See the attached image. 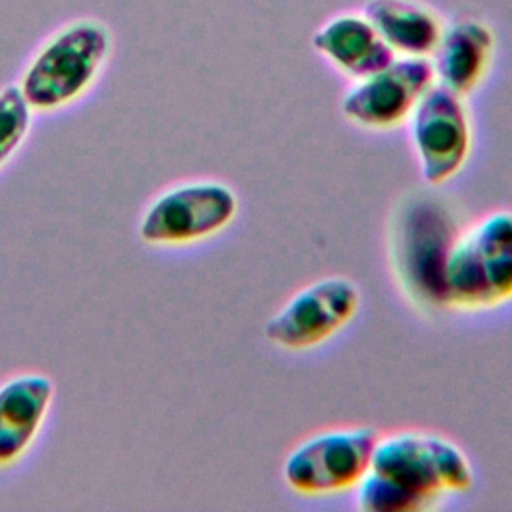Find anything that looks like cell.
I'll return each instance as SVG.
<instances>
[{"label":"cell","instance_id":"7c38bea8","mask_svg":"<svg viewBox=\"0 0 512 512\" xmlns=\"http://www.w3.org/2000/svg\"><path fill=\"white\" fill-rule=\"evenodd\" d=\"M312 46L336 70L354 80L382 70L396 58L368 16L356 10L338 12L320 24L312 34Z\"/></svg>","mask_w":512,"mask_h":512},{"label":"cell","instance_id":"5b68a950","mask_svg":"<svg viewBox=\"0 0 512 512\" xmlns=\"http://www.w3.org/2000/svg\"><path fill=\"white\" fill-rule=\"evenodd\" d=\"M238 212L236 192L218 180H192L158 194L144 210L138 236L150 246H184L222 232Z\"/></svg>","mask_w":512,"mask_h":512},{"label":"cell","instance_id":"8992f818","mask_svg":"<svg viewBox=\"0 0 512 512\" xmlns=\"http://www.w3.org/2000/svg\"><path fill=\"white\" fill-rule=\"evenodd\" d=\"M378 434L372 428L330 430L298 444L282 466L284 482L302 496H332L358 486Z\"/></svg>","mask_w":512,"mask_h":512},{"label":"cell","instance_id":"9c48e42d","mask_svg":"<svg viewBox=\"0 0 512 512\" xmlns=\"http://www.w3.org/2000/svg\"><path fill=\"white\" fill-rule=\"evenodd\" d=\"M430 58L396 56L382 70L356 80L342 98V114L368 130H390L408 122L434 84Z\"/></svg>","mask_w":512,"mask_h":512},{"label":"cell","instance_id":"6da1fadb","mask_svg":"<svg viewBox=\"0 0 512 512\" xmlns=\"http://www.w3.org/2000/svg\"><path fill=\"white\" fill-rule=\"evenodd\" d=\"M472 484V466L460 446L430 432H398L378 438L358 484V506L366 512H412Z\"/></svg>","mask_w":512,"mask_h":512},{"label":"cell","instance_id":"5bb4252c","mask_svg":"<svg viewBox=\"0 0 512 512\" xmlns=\"http://www.w3.org/2000/svg\"><path fill=\"white\" fill-rule=\"evenodd\" d=\"M32 112L18 84L0 90V168L16 154L28 136Z\"/></svg>","mask_w":512,"mask_h":512},{"label":"cell","instance_id":"30bf717a","mask_svg":"<svg viewBox=\"0 0 512 512\" xmlns=\"http://www.w3.org/2000/svg\"><path fill=\"white\" fill-rule=\"evenodd\" d=\"M54 382L24 372L0 386V468H10L36 442L54 400Z\"/></svg>","mask_w":512,"mask_h":512},{"label":"cell","instance_id":"4fadbf2b","mask_svg":"<svg viewBox=\"0 0 512 512\" xmlns=\"http://www.w3.org/2000/svg\"><path fill=\"white\" fill-rule=\"evenodd\" d=\"M362 12L396 56L430 58L446 26L422 0H368Z\"/></svg>","mask_w":512,"mask_h":512},{"label":"cell","instance_id":"ba28073f","mask_svg":"<svg viewBox=\"0 0 512 512\" xmlns=\"http://www.w3.org/2000/svg\"><path fill=\"white\" fill-rule=\"evenodd\" d=\"M408 124L428 184H444L462 170L472 148V124L462 96L434 82Z\"/></svg>","mask_w":512,"mask_h":512},{"label":"cell","instance_id":"52a82bcc","mask_svg":"<svg viewBox=\"0 0 512 512\" xmlns=\"http://www.w3.org/2000/svg\"><path fill=\"white\" fill-rule=\"evenodd\" d=\"M358 308V286L344 276H326L298 290L266 322L264 336L284 350H308L340 332Z\"/></svg>","mask_w":512,"mask_h":512},{"label":"cell","instance_id":"8fae6325","mask_svg":"<svg viewBox=\"0 0 512 512\" xmlns=\"http://www.w3.org/2000/svg\"><path fill=\"white\" fill-rule=\"evenodd\" d=\"M496 52L492 26L478 18H462L444 26L440 42L430 56L434 80L466 98L486 78Z\"/></svg>","mask_w":512,"mask_h":512},{"label":"cell","instance_id":"3957f363","mask_svg":"<svg viewBox=\"0 0 512 512\" xmlns=\"http://www.w3.org/2000/svg\"><path fill=\"white\" fill-rule=\"evenodd\" d=\"M454 216L430 196H410L390 226V258L406 294L424 308H444V268L458 236Z\"/></svg>","mask_w":512,"mask_h":512},{"label":"cell","instance_id":"7a4b0ae2","mask_svg":"<svg viewBox=\"0 0 512 512\" xmlns=\"http://www.w3.org/2000/svg\"><path fill=\"white\" fill-rule=\"evenodd\" d=\"M512 300V210L458 232L444 268V308L488 310Z\"/></svg>","mask_w":512,"mask_h":512},{"label":"cell","instance_id":"277c9868","mask_svg":"<svg viewBox=\"0 0 512 512\" xmlns=\"http://www.w3.org/2000/svg\"><path fill=\"white\" fill-rule=\"evenodd\" d=\"M108 52L110 36L102 24L74 22L42 46L18 86L32 110H60L92 86Z\"/></svg>","mask_w":512,"mask_h":512}]
</instances>
